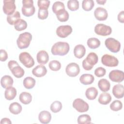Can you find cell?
I'll return each mask as SVG.
<instances>
[{
	"label": "cell",
	"instance_id": "1",
	"mask_svg": "<svg viewBox=\"0 0 124 124\" xmlns=\"http://www.w3.org/2000/svg\"><path fill=\"white\" fill-rule=\"evenodd\" d=\"M69 49L70 46L68 43L65 42H58L53 45L51 51L54 55L64 56L68 53Z\"/></svg>",
	"mask_w": 124,
	"mask_h": 124
},
{
	"label": "cell",
	"instance_id": "2",
	"mask_svg": "<svg viewBox=\"0 0 124 124\" xmlns=\"http://www.w3.org/2000/svg\"><path fill=\"white\" fill-rule=\"evenodd\" d=\"M32 39V35L29 32H25L21 33L17 40V45L20 49H24L27 48L30 44Z\"/></svg>",
	"mask_w": 124,
	"mask_h": 124
},
{
	"label": "cell",
	"instance_id": "3",
	"mask_svg": "<svg viewBox=\"0 0 124 124\" xmlns=\"http://www.w3.org/2000/svg\"><path fill=\"white\" fill-rule=\"evenodd\" d=\"M22 4L21 10L22 14L24 16L29 17L34 14L35 8L33 5L32 0H22Z\"/></svg>",
	"mask_w": 124,
	"mask_h": 124
},
{
	"label": "cell",
	"instance_id": "4",
	"mask_svg": "<svg viewBox=\"0 0 124 124\" xmlns=\"http://www.w3.org/2000/svg\"><path fill=\"white\" fill-rule=\"evenodd\" d=\"M106 47L113 53L119 52L121 48V44L118 40L113 38H108L105 41Z\"/></svg>",
	"mask_w": 124,
	"mask_h": 124
},
{
	"label": "cell",
	"instance_id": "5",
	"mask_svg": "<svg viewBox=\"0 0 124 124\" xmlns=\"http://www.w3.org/2000/svg\"><path fill=\"white\" fill-rule=\"evenodd\" d=\"M19 60L27 68H31L34 64L33 58L27 52H23L19 54Z\"/></svg>",
	"mask_w": 124,
	"mask_h": 124
},
{
	"label": "cell",
	"instance_id": "6",
	"mask_svg": "<svg viewBox=\"0 0 124 124\" xmlns=\"http://www.w3.org/2000/svg\"><path fill=\"white\" fill-rule=\"evenodd\" d=\"M101 62L103 65L108 67H115L119 63V61L117 58L107 54L104 55L102 57Z\"/></svg>",
	"mask_w": 124,
	"mask_h": 124
},
{
	"label": "cell",
	"instance_id": "7",
	"mask_svg": "<svg viewBox=\"0 0 124 124\" xmlns=\"http://www.w3.org/2000/svg\"><path fill=\"white\" fill-rule=\"evenodd\" d=\"M94 32L97 35L106 36L111 34L112 29L109 26L103 24H98L94 27Z\"/></svg>",
	"mask_w": 124,
	"mask_h": 124
},
{
	"label": "cell",
	"instance_id": "8",
	"mask_svg": "<svg viewBox=\"0 0 124 124\" xmlns=\"http://www.w3.org/2000/svg\"><path fill=\"white\" fill-rule=\"evenodd\" d=\"M73 107L79 112H86L89 108L88 103L81 98L76 99L73 102Z\"/></svg>",
	"mask_w": 124,
	"mask_h": 124
},
{
	"label": "cell",
	"instance_id": "9",
	"mask_svg": "<svg viewBox=\"0 0 124 124\" xmlns=\"http://www.w3.org/2000/svg\"><path fill=\"white\" fill-rule=\"evenodd\" d=\"M3 12L8 16L14 14L16 9L15 0H4L3 1Z\"/></svg>",
	"mask_w": 124,
	"mask_h": 124
},
{
	"label": "cell",
	"instance_id": "10",
	"mask_svg": "<svg viewBox=\"0 0 124 124\" xmlns=\"http://www.w3.org/2000/svg\"><path fill=\"white\" fill-rule=\"evenodd\" d=\"M65 72L66 74L71 77H75L78 76L80 72L79 65L75 62L69 63L66 67Z\"/></svg>",
	"mask_w": 124,
	"mask_h": 124
},
{
	"label": "cell",
	"instance_id": "11",
	"mask_svg": "<svg viewBox=\"0 0 124 124\" xmlns=\"http://www.w3.org/2000/svg\"><path fill=\"white\" fill-rule=\"evenodd\" d=\"M72 32V28L70 25H62L57 28V35L61 38H65Z\"/></svg>",
	"mask_w": 124,
	"mask_h": 124
},
{
	"label": "cell",
	"instance_id": "12",
	"mask_svg": "<svg viewBox=\"0 0 124 124\" xmlns=\"http://www.w3.org/2000/svg\"><path fill=\"white\" fill-rule=\"evenodd\" d=\"M109 79L114 82H121L124 79V73L123 71L119 70L111 71L108 75Z\"/></svg>",
	"mask_w": 124,
	"mask_h": 124
},
{
	"label": "cell",
	"instance_id": "13",
	"mask_svg": "<svg viewBox=\"0 0 124 124\" xmlns=\"http://www.w3.org/2000/svg\"><path fill=\"white\" fill-rule=\"evenodd\" d=\"M94 15L96 19L99 21H103L107 19L108 16L107 11L106 9L98 7L94 11Z\"/></svg>",
	"mask_w": 124,
	"mask_h": 124
},
{
	"label": "cell",
	"instance_id": "14",
	"mask_svg": "<svg viewBox=\"0 0 124 124\" xmlns=\"http://www.w3.org/2000/svg\"><path fill=\"white\" fill-rule=\"evenodd\" d=\"M37 61L39 63L42 64H46L49 60V56L46 51L45 50L39 51L36 56Z\"/></svg>",
	"mask_w": 124,
	"mask_h": 124
},
{
	"label": "cell",
	"instance_id": "15",
	"mask_svg": "<svg viewBox=\"0 0 124 124\" xmlns=\"http://www.w3.org/2000/svg\"><path fill=\"white\" fill-rule=\"evenodd\" d=\"M47 73V70L43 64L38 65L32 70V74L36 77H42L44 76Z\"/></svg>",
	"mask_w": 124,
	"mask_h": 124
},
{
	"label": "cell",
	"instance_id": "16",
	"mask_svg": "<svg viewBox=\"0 0 124 124\" xmlns=\"http://www.w3.org/2000/svg\"><path fill=\"white\" fill-rule=\"evenodd\" d=\"M39 121L44 124L49 123L51 119V115L49 112L46 110H43L40 112L38 115Z\"/></svg>",
	"mask_w": 124,
	"mask_h": 124
},
{
	"label": "cell",
	"instance_id": "17",
	"mask_svg": "<svg viewBox=\"0 0 124 124\" xmlns=\"http://www.w3.org/2000/svg\"><path fill=\"white\" fill-rule=\"evenodd\" d=\"M112 92L116 98H122L124 97V86L120 84L115 85L112 88Z\"/></svg>",
	"mask_w": 124,
	"mask_h": 124
},
{
	"label": "cell",
	"instance_id": "18",
	"mask_svg": "<svg viewBox=\"0 0 124 124\" xmlns=\"http://www.w3.org/2000/svg\"><path fill=\"white\" fill-rule=\"evenodd\" d=\"M85 47L81 44H79L76 46L74 49V56L78 59L82 58L85 55Z\"/></svg>",
	"mask_w": 124,
	"mask_h": 124
},
{
	"label": "cell",
	"instance_id": "19",
	"mask_svg": "<svg viewBox=\"0 0 124 124\" xmlns=\"http://www.w3.org/2000/svg\"><path fill=\"white\" fill-rule=\"evenodd\" d=\"M17 92L15 88L10 86L7 88L4 92L5 98L8 100H11L14 99L16 95Z\"/></svg>",
	"mask_w": 124,
	"mask_h": 124
},
{
	"label": "cell",
	"instance_id": "20",
	"mask_svg": "<svg viewBox=\"0 0 124 124\" xmlns=\"http://www.w3.org/2000/svg\"><path fill=\"white\" fill-rule=\"evenodd\" d=\"M94 80V77L89 74H85L82 75L79 78L80 82L84 85H89L93 83Z\"/></svg>",
	"mask_w": 124,
	"mask_h": 124
},
{
	"label": "cell",
	"instance_id": "21",
	"mask_svg": "<svg viewBox=\"0 0 124 124\" xmlns=\"http://www.w3.org/2000/svg\"><path fill=\"white\" fill-rule=\"evenodd\" d=\"M14 80L13 78L9 75L3 76L0 79V84L3 88H7L12 86L13 84Z\"/></svg>",
	"mask_w": 124,
	"mask_h": 124
},
{
	"label": "cell",
	"instance_id": "22",
	"mask_svg": "<svg viewBox=\"0 0 124 124\" xmlns=\"http://www.w3.org/2000/svg\"><path fill=\"white\" fill-rule=\"evenodd\" d=\"M85 60L89 65L93 67V65L97 63L98 57L95 53L90 52L88 54Z\"/></svg>",
	"mask_w": 124,
	"mask_h": 124
},
{
	"label": "cell",
	"instance_id": "23",
	"mask_svg": "<svg viewBox=\"0 0 124 124\" xmlns=\"http://www.w3.org/2000/svg\"><path fill=\"white\" fill-rule=\"evenodd\" d=\"M98 86L100 90L104 92H108L110 88V82L105 78L100 79L98 82Z\"/></svg>",
	"mask_w": 124,
	"mask_h": 124
},
{
	"label": "cell",
	"instance_id": "24",
	"mask_svg": "<svg viewBox=\"0 0 124 124\" xmlns=\"http://www.w3.org/2000/svg\"><path fill=\"white\" fill-rule=\"evenodd\" d=\"M97 95L98 91L95 87H93L88 88L85 92V95L86 97L90 100L95 99Z\"/></svg>",
	"mask_w": 124,
	"mask_h": 124
},
{
	"label": "cell",
	"instance_id": "25",
	"mask_svg": "<svg viewBox=\"0 0 124 124\" xmlns=\"http://www.w3.org/2000/svg\"><path fill=\"white\" fill-rule=\"evenodd\" d=\"M20 13L18 11H16L14 14L9 16H7V21L10 25H15L16 23L20 19Z\"/></svg>",
	"mask_w": 124,
	"mask_h": 124
},
{
	"label": "cell",
	"instance_id": "26",
	"mask_svg": "<svg viewBox=\"0 0 124 124\" xmlns=\"http://www.w3.org/2000/svg\"><path fill=\"white\" fill-rule=\"evenodd\" d=\"M111 100V96L110 94L107 93H101L98 97V101L99 103L102 105H107Z\"/></svg>",
	"mask_w": 124,
	"mask_h": 124
},
{
	"label": "cell",
	"instance_id": "27",
	"mask_svg": "<svg viewBox=\"0 0 124 124\" xmlns=\"http://www.w3.org/2000/svg\"><path fill=\"white\" fill-rule=\"evenodd\" d=\"M19 99L22 104L27 105L31 102L32 100V96L30 93L24 92L21 93L20 94Z\"/></svg>",
	"mask_w": 124,
	"mask_h": 124
},
{
	"label": "cell",
	"instance_id": "28",
	"mask_svg": "<svg viewBox=\"0 0 124 124\" xmlns=\"http://www.w3.org/2000/svg\"><path fill=\"white\" fill-rule=\"evenodd\" d=\"M9 111L13 114H18L22 109V106L17 102H13L10 105L9 108Z\"/></svg>",
	"mask_w": 124,
	"mask_h": 124
},
{
	"label": "cell",
	"instance_id": "29",
	"mask_svg": "<svg viewBox=\"0 0 124 124\" xmlns=\"http://www.w3.org/2000/svg\"><path fill=\"white\" fill-rule=\"evenodd\" d=\"M11 72L13 74V75L17 78H21L22 77L25 73V71L24 69L20 67L19 65H16L13 67L11 70Z\"/></svg>",
	"mask_w": 124,
	"mask_h": 124
},
{
	"label": "cell",
	"instance_id": "30",
	"mask_svg": "<svg viewBox=\"0 0 124 124\" xmlns=\"http://www.w3.org/2000/svg\"><path fill=\"white\" fill-rule=\"evenodd\" d=\"M35 84V80L31 77H28L23 80V85L27 89H31L34 87Z\"/></svg>",
	"mask_w": 124,
	"mask_h": 124
},
{
	"label": "cell",
	"instance_id": "31",
	"mask_svg": "<svg viewBox=\"0 0 124 124\" xmlns=\"http://www.w3.org/2000/svg\"><path fill=\"white\" fill-rule=\"evenodd\" d=\"M87 43L88 46L92 49H95L98 48L100 45V40L94 37L88 39Z\"/></svg>",
	"mask_w": 124,
	"mask_h": 124
},
{
	"label": "cell",
	"instance_id": "32",
	"mask_svg": "<svg viewBox=\"0 0 124 124\" xmlns=\"http://www.w3.org/2000/svg\"><path fill=\"white\" fill-rule=\"evenodd\" d=\"M65 10L64 4L63 2L59 1L55 2L52 5V11L56 15L61 11Z\"/></svg>",
	"mask_w": 124,
	"mask_h": 124
},
{
	"label": "cell",
	"instance_id": "33",
	"mask_svg": "<svg viewBox=\"0 0 124 124\" xmlns=\"http://www.w3.org/2000/svg\"><path fill=\"white\" fill-rule=\"evenodd\" d=\"M94 5V3L93 0H83L82 2V8L86 11H91Z\"/></svg>",
	"mask_w": 124,
	"mask_h": 124
},
{
	"label": "cell",
	"instance_id": "34",
	"mask_svg": "<svg viewBox=\"0 0 124 124\" xmlns=\"http://www.w3.org/2000/svg\"><path fill=\"white\" fill-rule=\"evenodd\" d=\"M77 121L79 124H91V118L88 114H82L78 116Z\"/></svg>",
	"mask_w": 124,
	"mask_h": 124
},
{
	"label": "cell",
	"instance_id": "35",
	"mask_svg": "<svg viewBox=\"0 0 124 124\" xmlns=\"http://www.w3.org/2000/svg\"><path fill=\"white\" fill-rule=\"evenodd\" d=\"M56 16L58 20L60 21L65 22L68 20L69 15L68 12L66 10H64L57 14Z\"/></svg>",
	"mask_w": 124,
	"mask_h": 124
},
{
	"label": "cell",
	"instance_id": "36",
	"mask_svg": "<svg viewBox=\"0 0 124 124\" xmlns=\"http://www.w3.org/2000/svg\"><path fill=\"white\" fill-rule=\"evenodd\" d=\"M15 29L17 31H21L25 30L27 27L26 21L23 19H20L15 25Z\"/></svg>",
	"mask_w": 124,
	"mask_h": 124
},
{
	"label": "cell",
	"instance_id": "37",
	"mask_svg": "<svg viewBox=\"0 0 124 124\" xmlns=\"http://www.w3.org/2000/svg\"><path fill=\"white\" fill-rule=\"evenodd\" d=\"M123 107V104L120 100H116L113 101L110 105V108L111 110L117 111L121 110Z\"/></svg>",
	"mask_w": 124,
	"mask_h": 124
},
{
	"label": "cell",
	"instance_id": "38",
	"mask_svg": "<svg viewBox=\"0 0 124 124\" xmlns=\"http://www.w3.org/2000/svg\"><path fill=\"white\" fill-rule=\"evenodd\" d=\"M62 104L59 101H55L50 105V109L54 113L59 112L62 108Z\"/></svg>",
	"mask_w": 124,
	"mask_h": 124
},
{
	"label": "cell",
	"instance_id": "39",
	"mask_svg": "<svg viewBox=\"0 0 124 124\" xmlns=\"http://www.w3.org/2000/svg\"><path fill=\"white\" fill-rule=\"evenodd\" d=\"M48 66L52 71H57L61 69V64L58 61L52 60L49 62Z\"/></svg>",
	"mask_w": 124,
	"mask_h": 124
},
{
	"label": "cell",
	"instance_id": "40",
	"mask_svg": "<svg viewBox=\"0 0 124 124\" xmlns=\"http://www.w3.org/2000/svg\"><path fill=\"white\" fill-rule=\"evenodd\" d=\"M68 8L72 11H76L79 8V2L77 0H70L67 2Z\"/></svg>",
	"mask_w": 124,
	"mask_h": 124
},
{
	"label": "cell",
	"instance_id": "41",
	"mask_svg": "<svg viewBox=\"0 0 124 124\" xmlns=\"http://www.w3.org/2000/svg\"><path fill=\"white\" fill-rule=\"evenodd\" d=\"M37 5L39 9L47 10L50 5V1L47 0H38L37 1Z\"/></svg>",
	"mask_w": 124,
	"mask_h": 124
},
{
	"label": "cell",
	"instance_id": "42",
	"mask_svg": "<svg viewBox=\"0 0 124 124\" xmlns=\"http://www.w3.org/2000/svg\"><path fill=\"white\" fill-rule=\"evenodd\" d=\"M106 73V69L102 67H99L94 70V74L97 77H102Z\"/></svg>",
	"mask_w": 124,
	"mask_h": 124
},
{
	"label": "cell",
	"instance_id": "43",
	"mask_svg": "<svg viewBox=\"0 0 124 124\" xmlns=\"http://www.w3.org/2000/svg\"><path fill=\"white\" fill-rule=\"evenodd\" d=\"M48 15V11L47 10L39 9L38 12V17L42 20L46 19Z\"/></svg>",
	"mask_w": 124,
	"mask_h": 124
},
{
	"label": "cell",
	"instance_id": "44",
	"mask_svg": "<svg viewBox=\"0 0 124 124\" xmlns=\"http://www.w3.org/2000/svg\"><path fill=\"white\" fill-rule=\"evenodd\" d=\"M8 58V54L7 52L4 49H0V60L1 62L5 61Z\"/></svg>",
	"mask_w": 124,
	"mask_h": 124
},
{
	"label": "cell",
	"instance_id": "45",
	"mask_svg": "<svg viewBox=\"0 0 124 124\" xmlns=\"http://www.w3.org/2000/svg\"><path fill=\"white\" fill-rule=\"evenodd\" d=\"M82 67L83 68L87 71H89V70H91L93 68V66H91L90 65H89L85 61V60L84 59L83 62H82Z\"/></svg>",
	"mask_w": 124,
	"mask_h": 124
},
{
	"label": "cell",
	"instance_id": "46",
	"mask_svg": "<svg viewBox=\"0 0 124 124\" xmlns=\"http://www.w3.org/2000/svg\"><path fill=\"white\" fill-rule=\"evenodd\" d=\"M18 65L19 64L16 61H14V60H11L8 63V66L10 71L13 67H14L15 66H16V65Z\"/></svg>",
	"mask_w": 124,
	"mask_h": 124
},
{
	"label": "cell",
	"instance_id": "47",
	"mask_svg": "<svg viewBox=\"0 0 124 124\" xmlns=\"http://www.w3.org/2000/svg\"><path fill=\"white\" fill-rule=\"evenodd\" d=\"M124 11H122L120 12L119 14L118 15V21L121 22L123 23L124 22Z\"/></svg>",
	"mask_w": 124,
	"mask_h": 124
},
{
	"label": "cell",
	"instance_id": "48",
	"mask_svg": "<svg viewBox=\"0 0 124 124\" xmlns=\"http://www.w3.org/2000/svg\"><path fill=\"white\" fill-rule=\"evenodd\" d=\"M0 124H12V122L11 120L7 118H2L0 122Z\"/></svg>",
	"mask_w": 124,
	"mask_h": 124
},
{
	"label": "cell",
	"instance_id": "49",
	"mask_svg": "<svg viewBox=\"0 0 124 124\" xmlns=\"http://www.w3.org/2000/svg\"><path fill=\"white\" fill-rule=\"evenodd\" d=\"M106 1H107L106 0H96V2L99 4H101V5H104Z\"/></svg>",
	"mask_w": 124,
	"mask_h": 124
}]
</instances>
